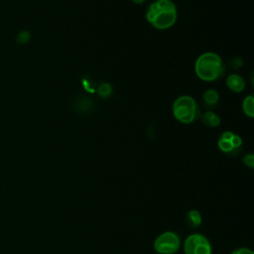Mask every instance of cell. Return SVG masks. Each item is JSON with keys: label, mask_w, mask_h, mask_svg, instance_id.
I'll list each match as a JSON object with an SVG mask.
<instances>
[{"label": "cell", "mask_w": 254, "mask_h": 254, "mask_svg": "<svg viewBox=\"0 0 254 254\" xmlns=\"http://www.w3.org/2000/svg\"><path fill=\"white\" fill-rule=\"evenodd\" d=\"M243 162L245 165H247L249 168H254V156L253 154H248L243 158Z\"/></svg>", "instance_id": "5bb4252c"}, {"label": "cell", "mask_w": 254, "mask_h": 254, "mask_svg": "<svg viewBox=\"0 0 254 254\" xmlns=\"http://www.w3.org/2000/svg\"><path fill=\"white\" fill-rule=\"evenodd\" d=\"M194 70L196 75L205 81L216 80L224 72L220 57L211 52L203 53L197 58Z\"/></svg>", "instance_id": "7a4b0ae2"}, {"label": "cell", "mask_w": 254, "mask_h": 254, "mask_svg": "<svg viewBox=\"0 0 254 254\" xmlns=\"http://www.w3.org/2000/svg\"><path fill=\"white\" fill-rule=\"evenodd\" d=\"M231 254H254V253L252 250L248 248H238V249H235Z\"/></svg>", "instance_id": "9a60e30c"}, {"label": "cell", "mask_w": 254, "mask_h": 254, "mask_svg": "<svg viewBox=\"0 0 254 254\" xmlns=\"http://www.w3.org/2000/svg\"><path fill=\"white\" fill-rule=\"evenodd\" d=\"M233 133L230 132V131H226L224 132L221 136H220V139L218 140V147L219 149L226 153V154H229V155H236L237 153H239L238 150L234 149L230 139L232 137Z\"/></svg>", "instance_id": "8992f818"}, {"label": "cell", "mask_w": 254, "mask_h": 254, "mask_svg": "<svg viewBox=\"0 0 254 254\" xmlns=\"http://www.w3.org/2000/svg\"><path fill=\"white\" fill-rule=\"evenodd\" d=\"M173 114L175 118L185 124H190L199 117V109L196 101L189 96L178 97L173 104Z\"/></svg>", "instance_id": "3957f363"}, {"label": "cell", "mask_w": 254, "mask_h": 254, "mask_svg": "<svg viewBox=\"0 0 254 254\" xmlns=\"http://www.w3.org/2000/svg\"><path fill=\"white\" fill-rule=\"evenodd\" d=\"M242 108L247 116H249L250 118L254 116V97L252 95H248L244 98Z\"/></svg>", "instance_id": "8fae6325"}, {"label": "cell", "mask_w": 254, "mask_h": 254, "mask_svg": "<svg viewBox=\"0 0 254 254\" xmlns=\"http://www.w3.org/2000/svg\"><path fill=\"white\" fill-rule=\"evenodd\" d=\"M226 84L234 92H241L245 88V80L238 74H230L226 78Z\"/></svg>", "instance_id": "52a82bcc"}, {"label": "cell", "mask_w": 254, "mask_h": 254, "mask_svg": "<svg viewBox=\"0 0 254 254\" xmlns=\"http://www.w3.org/2000/svg\"><path fill=\"white\" fill-rule=\"evenodd\" d=\"M112 92V87L109 83H102L97 88V93L100 97H108Z\"/></svg>", "instance_id": "7c38bea8"}, {"label": "cell", "mask_w": 254, "mask_h": 254, "mask_svg": "<svg viewBox=\"0 0 254 254\" xmlns=\"http://www.w3.org/2000/svg\"><path fill=\"white\" fill-rule=\"evenodd\" d=\"M31 40V34L30 32L28 31H22L18 34L17 38H16V41L18 44L20 45H24V44H27L29 41Z\"/></svg>", "instance_id": "4fadbf2b"}, {"label": "cell", "mask_w": 254, "mask_h": 254, "mask_svg": "<svg viewBox=\"0 0 254 254\" xmlns=\"http://www.w3.org/2000/svg\"><path fill=\"white\" fill-rule=\"evenodd\" d=\"M180 246V236L173 231L163 232L154 242V248L160 254H174L179 250Z\"/></svg>", "instance_id": "277c9868"}, {"label": "cell", "mask_w": 254, "mask_h": 254, "mask_svg": "<svg viewBox=\"0 0 254 254\" xmlns=\"http://www.w3.org/2000/svg\"><path fill=\"white\" fill-rule=\"evenodd\" d=\"M185 254H211L212 249L208 239L199 233L188 236L184 243Z\"/></svg>", "instance_id": "5b68a950"}, {"label": "cell", "mask_w": 254, "mask_h": 254, "mask_svg": "<svg viewBox=\"0 0 254 254\" xmlns=\"http://www.w3.org/2000/svg\"><path fill=\"white\" fill-rule=\"evenodd\" d=\"M187 224L189 227L191 228H196L200 225L201 223V215L198 210L196 209H191L187 213V218H186Z\"/></svg>", "instance_id": "ba28073f"}, {"label": "cell", "mask_w": 254, "mask_h": 254, "mask_svg": "<svg viewBox=\"0 0 254 254\" xmlns=\"http://www.w3.org/2000/svg\"><path fill=\"white\" fill-rule=\"evenodd\" d=\"M202 122L208 127H216L220 123V118L212 111H206L202 115Z\"/></svg>", "instance_id": "30bf717a"}, {"label": "cell", "mask_w": 254, "mask_h": 254, "mask_svg": "<svg viewBox=\"0 0 254 254\" xmlns=\"http://www.w3.org/2000/svg\"><path fill=\"white\" fill-rule=\"evenodd\" d=\"M134 3H136V4H142L145 0H132Z\"/></svg>", "instance_id": "2e32d148"}, {"label": "cell", "mask_w": 254, "mask_h": 254, "mask_svg": "<svg viewBox=\"0 0 254 254\" xmlns=\"http://www.w3.org/2000/svg\"><path fill=\"white\" fill-rule=\"evenodd\" d=\"M177 17V7L171 0H157L146 12L147 21L159 30L171 28L176 23Z\"/></svg>", "instance_id": "6da1fadb"}, {"label": "cell", "mask_w": 254, "mask_h": 254, "mask_svg": "<svg viewBox=\"0 0 254 254\" xmlns=\"http://www.w3.org/2000/svg\"><path fill=\"white\" fill-rule=\"evenodd\" d=\"M203 101L204 103L209 106L210 108L215 106L216 103L218 102V99H219V96H218V93L216 90L214 89H208L206 90L204 93H203Z\"/></svg>", "instance_id": "9c48e42d"}]
</instances>
